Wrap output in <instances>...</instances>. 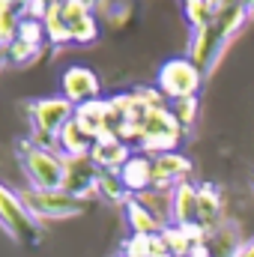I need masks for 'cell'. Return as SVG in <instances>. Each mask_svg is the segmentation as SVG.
Here are the masks:
<instances>
[{
	"instance_id": "1",
	"label": "cell",
	"mask_w": 254,
	"mask_h": 257,
	"mask_svg": "<svg viewBox=\"0 0 254 257\" xmlns=\"http://www.w3.org/2000/svg\"><path fill=\"white\" fill-rule=\"evenodd\" d=\"M251 18V9L242 3V6H233V9H224V12H215L212 24L191 33L189 42V57L203 69V75H212L215 66L221 63L224 51L230 48V42L242 33L245 21Z\"/></svg>"
},
{
	"instance_id": "2",
	"label": "cell",
	"mask_w": 254,
	"mask_h": 257,
	"mask_svg": "<svg viewBox=\"0 0 254 257\" xmlns=\"http://www.w3.org/2000/svg\"><path fill=\"white\" fill-rule=\"evenodd\" d=\"M18 162H21V171L27 174L33 189H39V192L63 189L66 159L54 147H42L33 138H27L18 144Z\"/></svg>"
},
{
	"instance_id": "3",
	"label": "cell",
	"mask_w": 254,
	"mask_h": 257,
	"mask_svg": "<svg viewBox=\"0 0 254 257\" xmlns=\"http://www.w3.org/2000/svg\"><path fill=\"white\" fill-rule=\"evenodd\" d=\"M0 227L24 248H36L45 239V227L42 221L30 212L24 194H15L0 183Z\"/></svg>"
},
{
	"instance_id": "4",
	"label": "cell",
	"mask_w": 254,
	"mask_h": 257,
	"mask_svg": "<svg viewBox=\"0 0 254 257\" xmlns=\"http://www.w3.org/2000/svg\"><path fill=\"white\" fill-rule=\"evenodd\" d=\"M186 128L180 126V120L174 117V111L168 105L150 108V114L144 117V123L138 128V153L147 156H162V153H174L183 141Z\"/></svg>"
},
{
	"instance_id": "5",
	"label": "cell",
	"mask_w": 254,
	"mask_h": 257,
	"mask_svg": "<svg viewBox=\"0 0 254 257\" xmlns=\"http://www.w3.org/2000/svg\"><path fill=\"white\" fill-rule=\"evenodd\" d=\"M75 117V105L63 96H51V99H33L27 102V120H30V138L42 147H54L57 135L63 126Z\"/></svg>"
},
{
	"instance_id": "6",
	"label": "cell",
	"mask_w": 254,
	"mask_h": 257,
	"mask_svg": "<svg viewBox=\"0 0 254 257\" xmlns=\"http://www.w3.org/2000/svg\"><path fill=\"white\" fill-rule=\"evenodd\" d=\"M203 69L194 63L191 57H174L168 63H162L159 69V78H156V87L165 99L177 102V99H189L197 96L200 87H203Z\"/></svg>"
},
{
	"instance_id": "7",
	"label": "cell",
	"mask_w": 254,
	"mask_h": 257,
	"mask_svg": "<svg viewBox=\"0 0 254 257\" xmlns=\"http://www.w3.org/2000/svg\"><path fill=\"white\" fill-rule=\"evenodd\" d=\"M24 200L30 206V212L42 221V218H51V221H60V218H72V215H81L87 209V200L84 197H75L66 189H51V192H39V189H30L24 192Z\"/></svg>"
},
{
	"instance_id": "8",
	"label": "cell",
	"mask_w": 254,
	"mask_h": 257,
	"mask_svg": "<svg viewBox=\"0 0 254 257\" xmlns=\"http://www.w3.org/2000/svg\"><path fill=\"white\" fill-rule=\"evenodd\" d=\"M60 12L75 45H90L99 39V21L93 15V6H87L84 0H60Z\"/></svg>"
},
{
	"instance_id": "9",
	"label": "cell",
	"mask_w": 254,
	"mask_h": 257,
	"mask_svg": "<svg viewBox=\"0 0 254 257\" xmlns=\"http://www.w3.org/2000/svg\"><path fill=\"white\" fill-rule=\"evenodd\" d=\"M60 87H63V99H69L75 108L99 99V93H102V81L90 66H69L63 72Z\"/></svg>"
},
{
	"instance_id": "10",
	"label": "cell",
	"mask_w": 254,
	"mask_h": 257,
	"mask_svg": "<svg viewBox=\"0 0 254 257\" xmlns=\"http://www.w3.org/2000/svg\"><path fill=\"white\" fill-rule=\"evenodd\" d=\"M191 174V162L183 153H162V156H153V189L159 192H171L174 186L186 183Z\"/></svg>"
},
{
	"instance_id": "11",
	"label": "cell",
	"mask_w": 254,
	"mask_h": 257,
	"mask_svg": "<svg viewBox=\"0 0 254 257\" xmlns=\"http://www.w3.org/2000/svg\"><path fill=\"white\" fill-rule=\"evenodd\" d=\"M99 168L93 165L90 156H78V159H66V177L63 189L75 197H93L96 194V183H99Z\"/></svg>"
},
{
	"instance_id": "12",
	"label": "cell",
	"mask_w": 254,
	"mask_h": 257,
	"mask_svg": "<svg viewBox=\"0 0 254 257\" xmlns=\"http://www.w3.org/2000/svg\"><path fill=\"white\" fill-rule=\"evenodd\" d=\"M90 159L99 171H120L132 159V147L126 141H120L117 135H102L93 141V150H90Z\"/></svg>"
},
{
	"instance_id": "13",
	"label": "cell",
	"mask_w": 254,
	"mask_h": 257,
	"mask_svg": "<svg viewBox=\"0 0 254 257\" xmlns=\"http://www.w3.org/2000/svg\"><path fill=\"white\" fill-rule=\"evenodd\" d=\"M206 230L200 224H165L162 242L174 257H189L197 245H203Z\"/></svg>"
},
{
	"instance_id": "14",
	"label": "cell",
	"mask_w": 254,
	"mask_h": 257,
	"mask_svg": "<svg viewBox=\"0 0 254 257\" xmlns=\"http://www.w3.org/2000/svg\"><path fill=\"white\" fill-rule=\"evenodd\" d=\"M197 224L209 233L218 224H224V197L212 183L197 186Z\"/></svg>"
},
{
	"instance_id": "15",
	"label": "cell",
	"mask_w": 254,
	"mask_h": 257,
	"mask_svg": "<svg viewBox=\"0 0 254 257\" xmlns=\"http://www.w3.org/2000/svg\"><path fill=\"white\" fill-rule=\"evenodd\" d=\"M75 123L84 128L93 141L102 135H111V111H108V99H93L75 108Z\"/></svg>"
},
{
	"instance_id": "16",
	"label": "cell",
	"mask_w": 254,
	"mask_h": 257,
	"mask_svg": "<svg viewBox=\"0 0 254 257\" xmlns=\"http://www.w3.org/2000/svg\"><path fill=\"white\" fill-rule=\"evenodd\" d=\"M123 186L129 189V194H144L153 189V156L147 153H132L126 165L117 171Z\"/></svg>"
},
{
	"instance_id": "17",
	"label": "cell",
	"mask_w": 254,
	"mask_h": 257,
	"mask_svg": "<svg viewBox=\"0 0 254 257\" xmlns=\"http://www.w3.org/2000/svg\"><path fill=\"white\" fill-rule=\"evenodd\" d=\"M171 224H197V186L180 183L171 189V209H168Z\"/></svg>"
},
{
	"instance_id": "18",
	"label": "cell",
	"mask_w": 254,
	"mask_h": 257,
	"mask_svg": "<svg viewBox=\"0 0 254 257\" xmlns=\"http://www.w3.org/2000/svg\"><path fill=\"white\" fill-rule=\"evenodd\" d=\"M126 221L129 227H132V233H144V236H159L162 230H165V218L162 215H156L147 203H141V197H129L126 203Z\"/></svg>"
},
{
	"instance_id": "19",
	"label": "cell",
	"mask_w": 254,
	"mask_h": 257,
	"mask_svg": "<svg viewBox=\"0 0 254 257\" xmlns=\"http://www.w3.org/2000/svg\"><path fill=\"white\" fill-rule=\"evenodd\" d=\"M54 150L63 156V159H78V156H90V150H93V138L84 132V128L75 123V117L69 120L63 126V132L57 135V144H54Z\"/></svg>"
},
{
	"instance_id": "20",
	"label": "cell",
	"mask_w": 254,
	"mask_h": 257,
	"mask_svg": "<svg viewBox=\"0 0 254 257\" xmlns=\"http://www.w3.org/2000/svg\"><path fill=\"white\" fill-rule=\"evenodd\" d=\"M168 251L165 242H162V233L159 236H144V233H132L126 242H123V257H156Z\"/></svg>"
},
{
	"instance_id": "21",
	"label": "cell",
	"mask_w": 254,
	"mask_h": 257,
	"mask_svg": "<svg viewBox=\"0 0 254 257\" xmlns=\"http://www.w3.org/2000/svg\"><path fill=\"white\" fill-rule=\"evenodd\" d=\"M96 197L111 200V203H126L132 194H129V189L123 186V180H120L117 171H102V174H99V183H96Z\"/></svg>"
},
{
	"instance_id": "22",
	"label": "cell",
	"mask_w": 254,
	"mask_h": 257,
	"mask_svg": "<svg viewBox=\"0 0 254 257\" xmlns=\"http://www.w3.org/2000/svg\"><path fill=\"white\" fill-rule=\"evenodd\" d=\"M45 36H48V42L57 48V45H69L72 42V36H69V24H66L63 12H60V3H54L51 9H48V15H45Z\"/></svg>"
},
{
	"instance_id": "23",
	"label": "cell",
	"mask_w": 254,
	"mask_h": 257,
	"mask_svg": "<svg viewBox=\"0 0 254 257\" xmlns=\"http://www.w3.org/2000/svg\"><path fill=\"white\" fill-rule=\"evenodd\" d=\"M183 12H186V21H189L191 33L209 27L212 18H215V9H212L209 0H183Z\"/></svg>"
},
{
	"instance_id": "24",
	"label": "cell",
	"mask_w": 254,
	"mask_h": 257,
	"mask_svg": "<svg viewBox=\"0 0 254 257\" xmlns=\"http://www.w3.org/2000/svg\"><path fill=\"white\" fill-rule=\"evenodd\" d=\"M171 111H174V117L180 120V126L189 132V128L197 123V111H200V102H197V96H189V99H177V102H171Z\"/></svg>"
},
{
	"instance_id": "25",
	"label": "cell",
	"mask_w": 254,
	"mask_h": 257,
	"mask_svg": "<svg viewBox=\"0 0 254 257\" xmlns=\"http://www.w3.org/2000/svg\"><path fill=\"white\" fill-rule=\"evenodd\" d=\"M42 54V45H33V42H24V39H15L9 48H6V60L24 66V63H33L36 57Z\"/></svg>"
},
{
	"instance_id": "26",
	"label": "cell",
	"mask_w": 254,
	"mask_h": 257,
	"mask_svg": "<svg viewBox=\"0 0 254 257\" xmlns=\"http://www.w3.org/2000/svg\"><path fill=\"white\" fill-rule=\"evenodd\" d=\"M18 24H21V12L12 9V12H0V45L9 48L15 39H18Z\"/></svg>"
},
{
	"instance_id": "27",
	"label": "cell",
	"mask_w": 254,
	"mask_h": 257,
	"mask_svg": "<svg viewBox=\"0 0 254 257\" xmlns=\"http://www.w3.org/2000/svg\"><path fill=\"white\" fill-rule=\"evenodd\" d=\"M230 257H254V236H248V239H245V242H242Z\"/></svg>"
},
{
	"instance_id": "28",
	"label": "cell",
	"mask_w": 254,
	"mask_h": 257,
	"mask_svg": "<svg viewBox=\"0 0 254 257\" xmlns=\"http://www.w3.org/2000/svg\"><path fill=\"white\" fill-rule=\"evenodd\" d=\"M215 12H224V9H233V6H242V0H209Z\"/></svg>"
},
{
	"instance_id": "29",
	"label": "cell",
	"mask_w": 254,
	"mask_h": 257,
	"mask_svg": "<svg viewBox=\"0 0 254 257\" xmlns=\"http://www.w3.org/2000/svg\"><path fill=\"white\" fill-rule=\"evenodd\" d=\"M12 9H18L12 0H0V12H12ZM18 12H21V9H18Z\"/></svg>"
},
{
	"instance_id": "30",
	"label": "cell",
	"mask_w": 254,
	"mask_h": 257,
	"mask_svg": "<svg viewBox=\"0 0 254 257\" xmlns=\"http://www.w3.org/2000/svg\"><path fill=\"white\" fill-rule=\"evenodd\" d=\"M189 257H209V251H206V245H197V248H194Z\"/></svg>"
},
{
	"instance_id": "31",
	"label": "cell",
	"mask_w": 254,
	"mask_h": 257,
	"mask_svg": "<svg viewBox=\"0 0 254 257\" xmlns=\"http://www.w3.org/2000/svg\"><path fill=\"white\" fill-rule=\"evenodd\" d=\"M3 63H6V48L0 45V69H3Z\"/></svg>"
},
{
	"instance_id": "32",
	"label": "cell",
	"mask_w": 254,
	"mask_h": 257,
	"mask_svg": "<svg viewBox=\"0 0 254 257\" xmlns=\"http://www.w3.org/2000/svg\"><path fill=\"white\" fill-rule=\"evenodd\" d=\"M12 3H15V6H18V9H21V6H24V3H27V0H12Z\"/></svg>"
},
{
	"instance_id": "33",
	"label": "cell",
	"mask_w": 254,
	"mask_h": 257,
	"mask_svg": "<svg viewBox=\"0 0 254 257\" xmlns=\"http://www.w3.org/2000/svg\"><path fill=\"white\" fill-rule=\"evenodd\" d=\"M242 3H245V6H248V9H254V0H242Z\"/></svg>"
},
{
	"instance_id": "34",
	"label": "cell",
	"mask_w": 254,
	"mask_h": 257,
	"mask_svg": "<svg viewBox=\"0 0 254 257\" xmlns=\"http://www.w3.org/2000/svg\"><path fill=\"white\" fill-rule=\"evenodd\" d=\"M251 18H254V9H251Z\"/></svg>"
},
{
	"instance_id": "35",
	"label": "cell",
	"mask_w": 254,
	"mask_h": 257,
	"mask_svg": "<svg viewBox=\"0 0 254 257\" xmlns=\"http://www.w3.org/2000/svg\"><path fill=\"white\" fill-rule=\"evenodd\" d=\"M251 189H254V180H251Z\"/></svg>"
},
{
	"instance_id": "36",
	"label": "cell",
	"mask_w": 254,
	"mask_h": 257,
	"mask_svg": "<svg viewBox=\"0 0 254 257\" xmlns=\"http://www.w3.org/2000/svg\"><path fill=\"white\" fill-rule=\"evenodd\" d=\"M120 257H123V254H120Z\"/></svg>"
}]
</instances>
